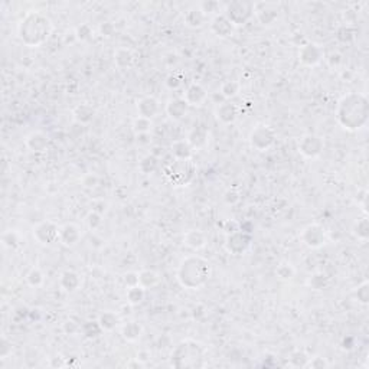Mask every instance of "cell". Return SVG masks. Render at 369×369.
<instances>
[{"instance_id":"cell-13","label":"cell","mask_w":369,"mask_h":369,"mask_svg":"<svg viewBox=\"0 0 369 369\" xmlns=\"http://www.w3.org/2000/svg\"><path fill=\"white\" fill-rule=\"evenodd\" d=\"M212 31L215 32L216 36L225 38V36L231 35L232 25H231V22L228 21L225 16H221V18L218 16V18H215V21L212 22Z\"/></svg>"},{"instance_id":"cell-26","label":"cell","mask_w":369,"mask_h":369,"mask_svg":"<svg viewBox=\"0 0 369 369\" xmlns=\"http://www.w3.org/2000/svg\"><path fill=\"white\" fill-rule=\"evenodd\" d=\"M238 90H239V85L234 81H228L222 85V94L225 97H234Z\"/></svg>"},{"instance_id":"cell-20","label":"cell","mask_w":369,"mask_h":369,"mask_svg":"<svg viewBox=\"0 0 369 369\" xmlns=\"http://www.w3.org/2000/svg\"><path fill=\"white\" fill-rule=\"evenodd\" d=\"M157 281H159V277L153 271H143L139 276V284L143 288L153 287L154 284H157Z\"/></svg>"},{"instance_id":"cell-15","label":"cell","mask_w":369,"mask_h":369,"mask_svg":"<svg viewBox=\"0 0 369 369\" xmlns=\"http://www.w3.org/2000/svg\"><path fill=\"white\" fill-rule=\"evenodd\" d=\"M218 118L222 120L224 123H232L238 115V108L234 104H224L221 105V108H218Z\"/></svg>"},{"instance_id":"cell-16","label":"cell","mask_w":369,"mask_h":369,"mask_svg":"<svg viewBox=\"0 0 369 369\" xmlns=\"http://www.w3.org/2000/svg\"><path fill=\"white\" fill-rule=\"evenodd\" d=\"M48 143V137L42 133H33L28 137L26 144L28 147H31L33 152H42L45 149V146Z\"/></svg>"},{"instance_id":"cell-5","label":"cell","mask_w":369,"mask_h":369,"mask_svg":"<svg viewBox=\"0 0 369 369\" xmlns=\"http://www.w3.org/2000/svg\"><path fill=\"white\" fill-rule=\"evenodd\" d=\"M274 142V132L268 126H258L251 133V144L258 150H266Z\"/></svg>"},{"instance_id":"cell-2","label":"cell","mask_w":369,"mask_h":369,"mask_svg":"<svg viewBox=\"0 0 369 369\" xmlns=\"http://www.w3.org/2000/svg\"><path fill=\"white\" fill-rule=\"evenodd\" d=\"M211 276L209 263L201 257H189L179 267L177 280L183 287L199 288L202 287Z\"/></svg>"},{"instance_id":"cell-8","label":"cell","mask_w":369,"mask_h":369,"mask_svg":"<svg viewBox=\"0 0 369 369\" xmlns=\"http://www.w3.org/2000/svg\"><path fill=\"white\" fill-rule=\"evenodd\" d=\"M277 5L274 3H256L254 12L257 13L258 19L263 22V25H270L276 21L277 18Z\"/></svg>"},{"instance_id":"cell-12","label":"cell","mask_w":369,"mask_h":369,"mask_svg":"<svg viewBox=\"0 0 369 369\" xmlns=\"http://www.w3.org/2000/svg\"><path fill=\"white\" fill-rule=\"evenodd\" d=\"M320 49H319L316 45H312V43H309L306 45L303 49H301V53H300V59L304 62V64H307V65H315V64H318L320 61Z\"/></svg>"},{"instance_id":"cell-6","label":"cell","mask_w":369,"mask_h":369,"mask_svg":"<svg viewBox=\"0 0 369 369\" xmlns=\"http://www.w3.org/2000/svg\"><path fill=\"white\" fill-rule=\"evenodd\" d=\"M61 235V231L53 225L52 222H42L41 225L36 226L35 236L42 244H52Z\"/></svg>"},{"instance_id":"cell-4","label":"cell","mask_w":369,"mask_h":369,"mask_svg":"<svg viewBox=\"0 0 369 369\" xmlns=\"http://www.w3.org/2000/svg\"><path fill=\"white\" fill-rule=\"evenodd\" d=\"M254 5L244 3V2H234L228 5L226 8V19L231 22V25H244L253 15Z\"/></svg>"},{"instance_id":"cell-18","label":"cell","mask_w":369,"mask_h":369,"mask_svg":"<svg viewBox=\"0 0 369 369\" xmlns=\"http://www.w3.org/2000/svg\"><path fill=\"white\" fill-rule=\"evenodd\" d=\"M184 241H186V244L189 247H192V248H201V247L205 245V236L202 232H199V231H191V232H188L186 236H184Z\"/></svg>"},{"instance_id":"cell-14","label":"cell","mask_w":369,"mask_h":369,"mask_svg":"<svg viewBox=\"0 0 369 369\" xmlns=\"http://www.w3.org/2000/svg\"><path fill=\"white\" fill-rule=\"evenodd\" d=\"M139 111H140V117H144V118H152L154 114L157 113V101L154 98H144L140 101L139 104Z\"/></svg>"},{"instance_id":"cell-24","label":"cell","mask_w":369,"mask_h":369,"mask_svg":"<svg viewBox=\"0 0 369 369\" xmlns=\"http://www.w3.org/2000/svg\"><path fill=\"white\" fill-rule=\"evenodd\" d=\"M188 15H189V16H194V19H186V22H188L189 26L196 28V26H201V25L205 22V13L201 11V9H198V11H189Z\"/></svg>"},{"instance_id":"cell-11","label":"cell","mask_w":369,"mask_h":369,"mask_svg":"<svg viewBox=\"0 0 369 369\" xmlns=\"http://www.w3.org/2000/svg\"><path fill=\"white\" fill-rule=\"evenodd\" d=\"M205 97H206L205 90H204L201 85L194 84L192 87H189V90L186 92V95H184V101H186V104H191V105H201V104L204 103Z\"/></svg>"},{"instance_id":"cell-21","label":"cell","mask_w":369,"mask_h":369,"mask_svg":"<svg viewBox=\"0 0 369 369\" xmlns=\"http://www.w3.org/2000/svg\"><path fill=\"white\" fill-rule=\"evenodd\" d=\"M140 332H142V328L139 326V323H136V322H130L127 326H124V336L127 339H130V340H134V339H137L140 336Z\"/></svg>"},{"instance_id":"cell-22","label":"cell","mask_w":369,"mask_h":369,"mask_svg":"<svg viewBox=\"0 0 369 369\" xmlns=\"http://www.w3.org/2000/svg\"><path fill=\"white\" fill-rule=\"evenodd\" d=\"M132 61H133V56H132L130 51H127V49H120L115 53V62L118 67H129Z\"/></svg>"},{"instance_id":"cell-25","label":"cell","mask_w":369,"mask_h":369,"mask_svg":"<svg viewBox=\"0 0 369 369\" xmlns=\"http://www.w3.org/2000/svg\"><path fill=\"white\" fill-rule=\"evenodd\" d=\"M98 323H100L101 329H107V330H110V329H113L114 326H115V323H117V318L114 316L113 313H104Z\"/></svg>"},{"instance_id":"cell-28","label":"cell","mask_w":369,"mask_h":369,"mask_svg":"<svg viewBox=\"0 0 369 369\" xmlns=\"http://www.w3.org/2000/svg\"><path fill=\"white\" fill-rule=\"evenodd\" d=\"M28 281L31 283L32 286H39V281H43L41 271L39 270H32L29 276H28Z\"/></svg>"},{"instance_id":"cell-3","label":"cell","mask_w":369,"mask_h":369,"mask_svg":"<svg viewBox=\"0 0 369 369\" xmlns=\"http://www.w3.org/2000/svg\"><path fill=\"white\" fill-rule=\"evenodd\" d=\"M166 176L174 186H184L194 177L195 167L189 159H177L173 164L166 167Z\"/></svg>"},{"instance_id":"cell-19","label":"cell","mask_w":369,"mask_h":369,"mask_svg":"<svg viewBox=\"0 0 369 369\" xmlns=\"http://www.w3.org/2000/svg\"><path fill=\"white\" fill-rule=\"evenodd\" d=\"M186 101L184 100H174V101H170L169 105H167V113L170 114L172 117L174 118H180L182 115L186 111Z\"/></svg>"},{"instance_id":"cell-1","label":"cell","mask_w":369,"mask_h":369,"mask_svg":"<svg viewBox=\"0 0 369 369\" xmlns=\"http://www.w3.org/2000/svg\"><path fill=\"white\" fill-rule=\"evenodd\" d=\"M51 21L39 12L28 13L19 23V36L26 45L38 46L48 39L51 33Z\"/></svg>"},{"instance_id":"cell-7","label":"cell","mask_w":369,"mask_h":369,"mask_svg":"<svg viewBox=\"0 0 369 369\" xmlns=\"http://www.w3.org/2000/svg\"><path fill=\"white\" fill-rule=\"evenodd\" d=\"M322 147H323V143H322L320 137L313 136V134L304 136V137L301 139V143L298 146L300 152L304 154V156H307V157H315V156H318V154L320 153V150H322Z\"/></svg>"},{"instance_id":"cell-27","label":"cell","mask_w":369,"mask_h":369,"mask_svg":"<svg viewBox=\"0 0 369 369\" xmlns=\"http://www.w3.org/2000/svg\"><path fill=\"white\" fill-rule=\"evenodd\" d=\"M150 120L149 118H144V117H139V120H136L134 123V129L139 132V133H143V132H147L149 127H150Z\"/></svg>"},{"instance_id":"cell-9","label":"cell","mask_w":369,"mask_h":369,"mask_svg":"<svg viewBox=\"0 0 369 369\" xmlns=\"http://www.w3.org/2000/svg\"><path fill=\"white\" fill-rule=\"evenodd\" d=\"M303 241L309 247H320L325 242V232L319 225H310L303 232Z\"/></svg>"},{"instance_id":"cell-10","label":"cell","mask_w":369,"mask_h":369,"mask_svg":"<svg viewBox=\"0 0 369 369\" xmlns=\"http://www.w3.org/2000/svg\"><path fill=\"white\" fill-rule=\"evenodd\" d=\"M248 238H250V236L245 235V234H241V232H235L234 235L228 236V239H226V248H228V251H229V253H234V254H241V253H244L245 248L250 245V244H245V242L241 244V241L248 239Z\"/></svg>"},{"instance_id":"cell-23","label":"cell","mask_w":369,"mask_h":369,"mask_svg":"<svg viewBox=\"0 0 369 369\" xmlns=\"http://www.w3.org/2000/svg\"><path fill=\"white\" fill-rule=\"evenodd\" d=\"M129 301L130 303H133V304H137V303H140L142 301V298L144 296V288L142 286H133V287H130L129 290Z\"/></svg>"},{"instance_id":"cell-17","label":"cell","mask_w":369,"mask_h":369,"mask_svg":"<svg viewBox=\"0 0 369 369\" xmlns=\"http://www.w3.org/2000/svg\"><path fill=\"white\" fill-rule=\"evenodd\" d=\"M59 236L67 245H74V244H77V241L80 238V232H78L77 226L67 225L61 229V235Z\"/></svg>"}]
</instances>
